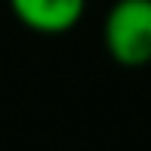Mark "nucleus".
<instances>
[{
  "instance_id": "obj_2",
  "label": "nucleus",
  "mask_w": 151,
  "mask_h": 151,
  "mask_svg": "<svg viewBox=\"0 0 151 151\" xmlns=\"http://www.w3.org/2000/svg\"><path fill=\"white\" fill-rule=\"evenodd\" d=\"M12 16L34 34H65L83 19L86 0H6Z\"/></svg>"
},
{
  "instance_id": "obj_1",
  "label": "nucleus",
  "mask_w": 151,
  "mask_h": 151,
  "mask_svg": "<svg viewBox=\"0 0 151 151\" xmlns=\"http://www.w3.org/2000/svg\"><path fill=\"white\" fill-rule=\"evenodd\" d=\"M102 43L120 68L151 65V0H114L102 22Z\"/></svg>"
}]
</instances>
